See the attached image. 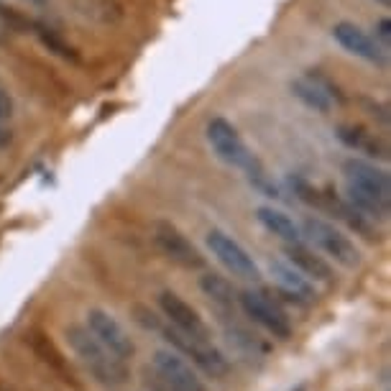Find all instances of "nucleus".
I'll list each match as a JSON object with an SVG mask.
<instances>
[{
	"label": "nucleus",
	"mask_w": 391,
	"mask_h": 391,
	"mask_svg": "<svg viewBox=\"0 0 391 391\" xmlns=\"http://www.w3.org/2000/svg\"><path fill=\"white\" fill-rule=\"evenodd\" d=\"M67 343L72 346V351H75V356L79 358V363H82L103 386L116 389V386L126 384V378H128L126 360L116 358V356L87 330V325L67 327Z\"/></svg>",
	"instance_id": "nucleus-1"
},
{
	"label": "nucleus",
	"mask_w": 391,
	"mask_h": 391,
	"mask_svg": "<svg viewBox=\"0 0 391 391\" xmlns=\"http://www.w3.org/2000/svg\"><path fill=\"white\" fill-rule=\"evenodd\" d=\"M302 236H307V241L314 248H320L325 256H330L335 263L346 266V269H356L360 263V250L356 248V243L327 220L307 218L302 223Z\"/></svg>",
	"instance_id": "nucleus-2"
},
{
	"label": "nucleus",
	"mask_w": 391,
	"mask_h": 391,
	"mask_svg": "<svg viewBox=\"0 0 391 391\" xmlns=\"http://www.w3.org/2000/svg\"><path fill=\"white\" fill-rule=\"evenodd\" d=\"M205 133L210 146L215 148V154H218L225 164L243 169L246 174H250L261 164V161L248 151V146L243 143V138H241V133H238L231 121H225V118H210Z\"/></svg>",
	"instance_id": "nucleus-3"
},
{
	"label": "nucleus",
	"mask_w": 391,
	"mask_h": 391,
	"mask_svg": "<svg viewBox=\"0 0 391 391\" xmlns=\"http://www.w3.org/2000/svg\"><path fill=\"white\" fill-rule=\"evenodd\" d=\"M159 333L169 340L174 346V351L182 353L185 358H192L194 365H199L205 373H210L212 378H223L228 373V358H225L223 353L218 348L212 346V340H199V338H189V335L180 333L177 327H159Z\"/></svg>",
	"instance_id": "nucleus-4"
},
{
	"label": "nucleus",
	"mask_w": 391,
	"mask_h": 391,
	"mask_svg": "<svg viewBox=\"0 0 391 391\" xmlns=\"http://www.w3.org/2000/svg\"><path fill=\"white\" fill-rule=\"evenodd\" d=\"M238 307L243 309L246 317L261 325L266 333H271L274 338L287 340L292 335V322H289L287 312H284L274 299H271L266 292H258V289H243L238 294Z\"/></svg>",
	"instance_id": "nucleus-5"
},
{
	"label": "nucleus",
	"mask_w": 391,
	"mask_h": 391,
	"mask_svg": "<svg viewBox=\"0 0 391 391\" xmlns=\"http://www.w3.org/2000/svg\"><path fill=\"white\" fill-rule=\"evenodd\" d=\"M207 248H210L212 256L218 258L225 269L231 271L233 276H238V279H243V282H258V279H261V269H258V263L253 261V256L238 243L236 238L228 236V233L220 231V228H212V231L207 233Z\"/></svg>",
	"instance_id": "nucleus-6"
},
{
	"label": "nucleus",
	"mask_w": 391,
	"mask_h": 391,
	"mask_svg": "<svg viewBox=\"0 0 391 391\" xmlns=\"http://www.w3.org/2000/svg\"><path fill=\"white\" fill-rule=\"evenodd\" d=\"M151 236H154V243L161 248V253L167 258H172L177 266H182V269L187 271L205 269V256L199 253L197 246L174 223H169V220H156L154 228H151Z\"/></svg>",
	"instance_id": "nucleus-7"
},
{
	"label": "nucleus",
	"mask_w": 391,
	"mask_h": 391,
	"mask_svg": "<svg viewBox=\"0 0 391 391\" xmlns=\"http://www.w3.org/2000/svg\"><path fill=\"white\" fill-rule=\"evenodd\" d=\"M151 363H154V373L172 391H205L202 378H199L197 371L189 365V360H185L182 353L161 348V351L154 353Z\"/></svg>",
	"instance_id": "nucleus-8"
},
{
	"label": "nucleus",
	"mask_w": 391,
	"mask_h": 391,
	"mask_svg": "<svg viewBox=\"0 0 391 391\" xmlns=\"http://www.w3.org/2000/svg\"><path fill=\"white\" fill-rule=\"evenodd\" d=\"M87 330H90L116 358L128 360L136 356V346L133 340H131V335L126 333V327L110 312H105V309H90V312H87Z\"/></svg>",
	"instance_id": "nucleus-9"
},
{
	"label": "nucleus",
	"mask_w": 391,
	"mask_h": 391,
	"mask_svg": "<svg viewBox=\"0 0 391 391\" xmlns=\"http://www.w3.org/2000/svg\"><path fill=\"white\" fill-rule=\"evenodd\" d=\"M343 174H346V185L358 189V192L373 194L378 199H389L391 202V180L384 169L365 159H346L343 161Z\"/></svg>",
	"instance_id": "nucleus-10"
},
{
	"label": "nucleus",
	"mask_w": 391,
	"mask_h": 391,
	"mask_svg": "<svg viewBox=\"0 0 391 391\" xmlns=\"http://www.w3.org/2000/svg\"><path fill=\"white\" fill-rule=\"evenodd\" d=\"M159 307L164 312V317L169 320V325L177 327L180 333L189 335V338H199V340H210V327L205 325V320L199 317L197 309L185 302L180 294L174 292H161L159 297Z\"/></svg>",
	"instance_id": "nucleus-11"
},
{
	"label": "nucleus",
	"mask_w": 391,
	"mask_h": 391,
	"mask_svg": "<svg viewBox=\"0 0 391 391\" xmlns=\"http://www.w3.org/2000/svg\"><path fill=\"white\" fill-rule=\"evenodd\" d=\"M333 39L338 41L348 54H353V57L365 59V62H371V65H378V67L386 65V49L378 46V41L371 39V36L360 26H356V23H348V21L335 23Z\"/></svg>",
	"instance_id": "nucleus-12"
},
{
	"label": "nucleus",
	"mask_w": 391,
	"mask_h": 391,
	"mask_svg": "<svg viewBox=\"0 0 391 391\" xmlns=\"http://www.w3.org/2000/svg\"><path fill=\"white\" fill-rule=\"evenodd\" d=\"M292 95L317 113H327L340 100L338 87H333V82L322 75H302L292 79Z\"/></svg>",
	"instance_id": "nucleus-13"
},
{
	"label": "nucleus",
	"mask_w": 391,
	"mask_h": 391,
	"mask_svg": "<svg viewBox=\"0 0 391 391\" xmlns=\"http://www.w3.org/2000/svg\"><path fill=\"white\" fill-rule=\"evenodd\" d=\"M269 271H271V279L279 284L284 294H289L292 299H299V302H312L314 299V284L312 279L302 274L299 269H294L289 261H282V258H276V261L269 263Z\"/></svg>",
	"instance_id": "nucleus-14"
},
{
	"label": "nucleus",
	"mask_w": 391,
	"mask_h": 391,
	"mask_svg": "<svg viewBox=\"0 0 391 391\" xmlns=\"http://www.w3.org/2000/svg\"><path fill=\"white\" fill-rule=\"evenodd\" d=\"M284 256H287V261L292 263L294 269H299L302 274L307 276V279H314V282H333V269H330L314 250H309L302 241L299 243H287Z\"/></svg>",
	"instance_id": "nucleus-15"
},
{
	"label": "nucleus",
	"mask_w": 391,
	"mask_h": 391,
	"mask_svg": "<svg viewBox=\"0 0 391 391\" xmlns=\"http://www.w3.org/2000/svg\"><path fill=\"white\" fill-rule=\"evenodd\" d=\"M199 289L202 294L210 299V304L218 309V317L220 314H233L238 312V297H236V289L233 284L220 274H202L199 276Z\"/></svg>",
	"instance_id": "nucleus-16"
},
{
	"label": "nucleus",
	"mask_w": 391,
	"mask_h": 391,
	"mask_svg": "<svg viewBox=\"0 0 391 391\" xmlns=\"http://www.w3.org/2000/svg\"><path fill=\"white\" fill-rule=\"evenodd\" d=\"M338 138L346 143L348 148L358 151V154H368V156H378V159H386L389 156V148L386 143L378 138V136L368 133V131L358 128V126H340L338 128Z\"/></svg>",
	"instance_id": "nucleus-17"
},
{
	"label": "nucleus",
	"mask_w": 391,
	"mask_h": 391,
	"mask_svg": "<svg viewBox=\"0 0 391 391\" xmlns=\"http://www.w3.org/2000/svg\"><path fill=\"white\" fill-rule=\"evenodd\" d=\"M258 223L276 238H282L284 243H299L302 241V228L289 218L287 212L276 210V207H258L256 210Z\"/></svg>",
	"instance_id": "nucleus-18"
},
{
	"label": "nucleus",
	"mask_w": 391,
	"mask_h": 391,
	"mask_svg": "<svg viewBox=\"0 0 391 391\" xmlns=\"http://www.w3.org/2000/svg\"><path fill=\"white\" fill-rule=\"evenodd\" d=\"M133 320L138 322V325H143L146 327V330H159L161 327V322H159V317H156L154 312H151V309H146V307H141V304H138V307H133Z\"/></svg>",
	"instance_id": "nucleus-19"
},
{
	"label": "nucleus",
	"mask_w": 391,
	"mask_h": 391,
	"mask_svg": "<svg viewBox=\"0 0 391 391\" xmlns=\"http://www.w3.org/2000/svg\"><path fill=\"white\" fill-rule=\"evenodd\" d=\"M11 116H13V100L8 92L0 90V121H8Z\"/></svg>",
	"instance_id": "nucleus-20"
},
{
	"label": "nucleus",
	"mask_w": 391,
	"mask_h": 391,
	"mask_svg": "<svg viewBox=\"0 0 391 391\" xmlns=\"http://www.w3.org/2000/svg\"><path fill=\"white\" fill-rule=\"evenodd\" d=\"M378 39L384 41V49L389 46V39H391V23H389V18H381L378 21Z\"/></svg>",
	"instance_id": "nucleus-21"
},
{
	"label": "nucleus",
	"mask_w": 391,
	"mask_h": 391,
	"mask_svg": "<svg viewBox=\"0 0 391 391\" xmlns=\"http://www.w3.org/2000/svg\"><path fill=\"white\" fill-rule=\"evenodd\" d=\"M8 143H11V133L3 128V121H0V148H6Z\"/></svg>",
	"instance_id": "nucleus-22"
},
{
	"label": "nucleus",
	"mask_w": 391,
	"mask_h": 391,
	"mask_svg": "<svg viewBox=\"0 0 391 391\" xmlns=\"http://www.w3.org/2000/svg\"><path fill=\"white\" fill-rule=\"evenodd\" d=\"M376 3H378V6H384V8H389V3H391V0H376Z\"/></svg>",
	"instance_id": "nucleus-23"
},
{
	"label": "nucleus",
	"mask_w": 391,
	"mask_h": 391,
	"mask_svg": "<svg viewBox=\"0 0 391 391\" xmlns=\"http://www.w3.org/2000/svg\"><path fill=\"white\" fill-rule=\"evenodd\" d=\"M31 3H44V0H31Z\"/></svg>",
	"instance_id": "nucleus-24"
}]
</instances>
